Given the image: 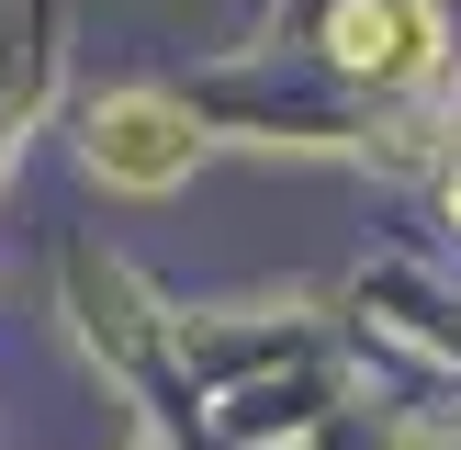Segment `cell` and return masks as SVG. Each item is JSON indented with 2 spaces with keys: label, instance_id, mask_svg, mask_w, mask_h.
I'll return each instance as SVG.
<instances>
[{
  "label": "cell",
  "instance_id": "6da1fadb",
  "mask_svg": "<svg viewBox=\"0 0 461 450\" xmlns=\"http://www.w3.org/2000/svg\"><path fill=\"white\" fill-rule=\"evenodd\" d=\"M90 158H102L113 180H169L180 158H192V124H180L169 102H113L102 124H90Z\"/></svg>",
  "mask_w": 461,
  "mask_h": 450
},
{
  "label": "cell",
  "instance_id": "7a4b0ae2",
  "mask_svg": "<svg viewBox=\"0 0 461 450\" xmlns=\"http://www.w3.org/2000/svg\"><path fill=\"white\" fill-rule=\"evenodd\" d=\"M338 57H349V68H383V79H405V68L428 57V22L394 12V0H349V12H338Z\"/></svg>",
  "mask_w": 461,
  "mask_h": 450
},
{
  "label": "cell",
  "instance_id": "3957f363",
  "mask_svg": "<svg viewBox=\"0 0 461 450\" xmlns=\"http://www.w3.org/2000/svg\"><path fill=\"white\" fill-rule=\"evenodd\" d=\"M450 214H461V169H450Z\"/></svg>",
  "mask_w": 461,
  "mask_h": 450
}]
</instances>
